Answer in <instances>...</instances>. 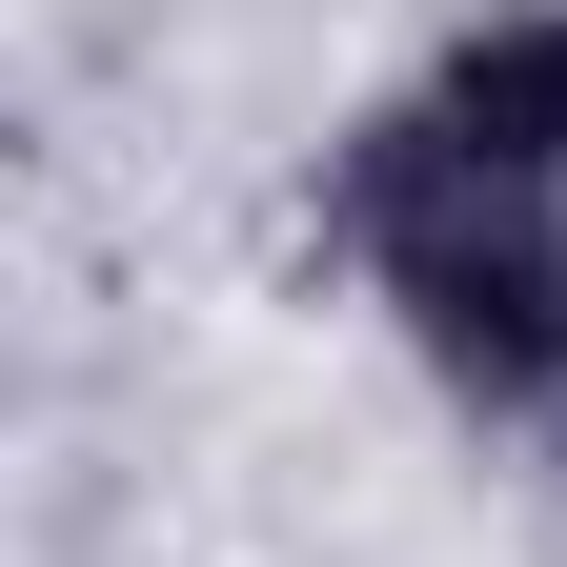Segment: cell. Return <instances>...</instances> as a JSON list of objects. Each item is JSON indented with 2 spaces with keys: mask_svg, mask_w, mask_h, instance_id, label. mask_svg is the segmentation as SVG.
<instances>
[{
  "mask_svg": "<svg viewBox=\"0 0 567 567\" xmlns=\"http://www.w3.org/2000/svg\"><path fill=\"white\" fill-rule=\"evenodd\" d=\"M425 142H446L466 183L567 203V0H486V21L425 61Z\"/></svg>",
  "mask_w": 567,
  "mask_h": 567,
  "instance_id": "7a4b0ae2",
  "label": "cell"
},
{
  "mask_svg": "<svg viewBox=\"0 0 567 567\" xmlns=\"http://www.w3.org/2000/svg\"><path fill=\"white\" fill-rule=\"evenodd\" d=\"M324 224L385 264L405 344H425L466 405H567V203L466 183L446 142H425V102H385V122L324 163Z\"/></svg>",
  "mask_w": 567,
  "mask_h": 567,
  "instance_id": "6da1fadb",
  "label": "cell"
}]
</instances>
